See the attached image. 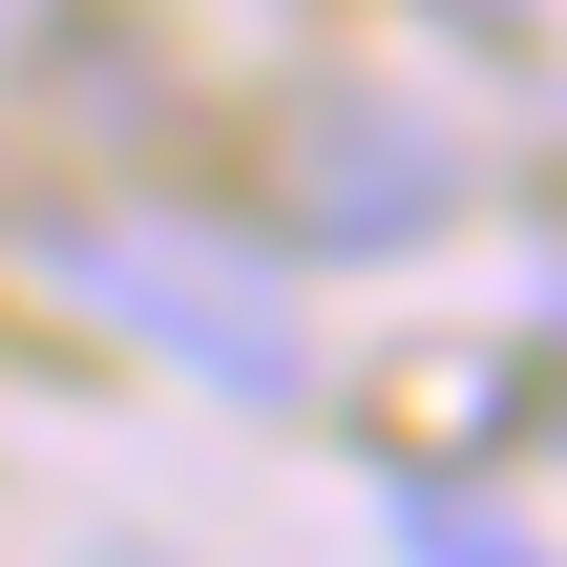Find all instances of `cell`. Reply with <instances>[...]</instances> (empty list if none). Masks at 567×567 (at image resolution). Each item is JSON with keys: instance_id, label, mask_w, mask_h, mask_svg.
Returning a JSON list of instances; mask_svg holds the SVG:
<instances>
[{"instance_id": "277c9868", "label": "cell", "mask_w": 567, "mask_h": 567, "mask_svg": "<svg viewBox=\"0 0 567 567\" xmlns=\"http://www.w3.org/2000/svg\"><path fill=\"white\" fill-rule=\"evenodd\" d=\"M105 567H189V547H105Z\"/></svg>"}, {"instance_id": "7a4b0ae2", "label": "cell", "mask_w": 567, "mask_h": 567, "mask_svg": "<svg viewBox=\"0 0 567 567\" xmlns=\"http://www.w3.org/2000/svg\"><path fill=\"white\" fill-rule=\"evenodd\" d=\"M274 189H295V231L316 252H442L463 231V126H421L400 84H295V126H274Z\"/></svg>"}, {"instance_id": "6da1fadb", "label": "cell", "mask_w": 567, "mask_h": 567, "mask_svg": "<svg viewBox=\"0 0 567 567\" xmlns=\"http://www.w3.org/2000/svg\"><path fill=\"white\" fill-rule=\"evenodd\" d=\"M42 274L84 316H126L147 358H189L210 400H295V295L252 252H210V231H42Z\"/></svg>"}, {"instance_id": "3957f363", "label": "cell", "mask_w": 567, "mask_h": 567, "mask_svg": "<svg viewBox=\"0 0 567 567\" xmlns=\"http://www.w3.org/2000/svg\"><path fill=\"white\" fill-rule=\"evenodd\" d=\"M400 547H421V567H547V547H526V526H505V505H442V484L400 505Z\"/></svg>"}]
</instances>
